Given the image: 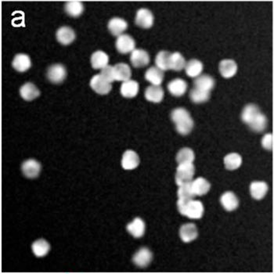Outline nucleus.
Instances as JSON below:
<instances>
[{
  "label": "nucleus",
  "instance_id": "f257e3e1",
  "mask_svg": "<svg viewBox=\"0 0 274 274\" xmlns=\"http://www.w3.org/2000/svg\"><path fill=\"white\" fill-rule=\"evenodd\" d=\"M171 118L176 124V130L183 136L188 135L194 126V120L190 117L187 110L183 108H178L172 111Z\"/></svg>",
  "mask_w": 274,
  "mask_h": 274
},
{
  "label": "nucleus",
  "instance_id": "f03ea898",
  "mask_svg": "<svg viewBox=\"0 0 274 274\" xmlns=\"http://www.w3.org/2000/svg\"><path fill=\"white\" fill-rule=\"evenodd\" d=\"M177 207L181 215L191 219H201L205 211L203 204L198 200L179 199Z\"/></svg>",
  "mask_w": 274,
  "mask_h": 274
},
{
  "label": "nucleus",
  "instance_id": "7ed1b4c3",
  "mask_svg": "<svg viewBox=\"0 0 274 274\" xmlns=\"http://www.w3.org/2000/svg\"><path fill=\"white\" fill-rule=\"evenodd\" d=\"M195 174V167L193 163H183L179 164L176 173V182L178 186L192 182Z\"/></svg>",
  "mask_w": 274,
  "mask_h": 274
},
{
  "label": "nucleus",
  "instance_id": "20e7f679",
  "mask_svg": "<svg viewBox=\"0 0 274 274\" xmlns=\"http://www.w3.org/2000/svg\"><path fill=\"white\" fill-rule=\"evenodd\" d=\"M67 77V70L61 64L51 65L47 70V78L51 82L59 84L65 80Z\"/></svg>",
  "mask_w": 274,
  "mask_h": 274
},
{
  "label": "nucleus",
  "instance_id": "39448f33",
  "mask_svg": "<svg viewBox=\"0 0 274 274\" xmlns=\"http://www.w3.org/2000/svg\"><path fill=\"white\" fill-rule=\"evenodd\" d=\"M115 46L117 50L122 54H127L136 49L135 40L130 35L125 34L117 37Z\"/></svg>",
  "mask_w": 274,
  "mask_h": 274
},
{
  "label": "nucleus",
  "instance_id": "423d86ee",
  "mask_svg": "<svg viewBox=\"0 0 274 274\" xmlns=\"http://www.w3.org/2000/svg\"><path fill=\"white\" fill-rule=\"evenodd\" d=\"M154 21H155L154 15L148 9L141 8L137 11L135 22L137 25L139 27L145 29L150 28L154 24Z\"/></svg>",
  "mask_w": 274,
  "mask_h": 274
},
{
  "label": "nucleus",
  "instance_id": "0eeeda50",
  "mask_svg": "<svg viewBox=\"0 0 274 274\" xmlns=\"http://www.w3.org/2000/svg\"><path fill=\"white\" fill-rule=\"evenodd\" d=\"M90 86L91 88L100 95H105L112 90V83L106 81L100 74H96L92 77L90 81Z\"/></svg>",
  "mask_w": 274,
  "mask_h": 274
},
{
  "label": "nucleus",
  "instance_id": "6e6552de",
  "mask_svg": "<svg viewBox=\"0 0 274 274\" xmlns=\"http://www.w3.org/2000/svg\"><path fill=\"white\" fill-rule=\"evenodd\" d=\"M41 164L35 159H28L23 161L22 165L23 174L28 179H35L41 172Z\"/></svg>",
  "mask_w": 274,
  "mask_h": 274
},
{
  "label": "nucleus",
  "instance_id": "1a4fd4ad",
  "mask_svg": "<svg viewBox=\"0 0 274 274\" xmlns=\"http://www.w3.org/2000/svg\"><path fill=\"white\" fill-rule=\"evenodd\" d=\"M153 254L151 250L147 248H141L136 254L133 255V262L136 266L141 268H144L150 265L152 261Z\"/></svg>",
  "mask_w": 274,
  "mask_h": 274
},
{
  "label": "nucleus",
  "instance_id": "9d476101",
  "mask_svg": "<svg viewBox=\"0 0 274 274\" xmlns=\"http://www.w3.org/2000/svg\"><path fill=\"white\" fill-rule=\"evenodd\" d=\"M130 61L133 67L139 68L149 65L150 56L147 51L142 49H136L132 52Z\"/></svg>",
  "mask_w": 274,
  "mask_h": 274
},
{
  "label": "nucleus",
  "instance_id": "9b49d317",
  "mask_svg": "<svg viewBox=\"0 0 274 274\" xmlns=\"http://www.w3.org/2000/svg\"><path fill=\"white\" fill-rule=\"evenodd\" d=\"M139 164V158L137 153L132 150L125 151L121 159V166L125 170H133Z\"/></svg>",
  "mask_w": 274,
  "mask_h": 274
},
{
  "label": "nucleus",
  "instance_id": "f8f14e48",
  "mask_svg": "<svg viewBox=\"0 0 274 274\" xmlns=\"http://www.w3.org/2000/svg\"><path fill=\"white\" fill-rule=\"evenodd\" d=\"M180 236L183 242H191L198 237V228L194 223H186L180 227Z\"/></svg>",
  "mask_w": 274,
  "mask_h": 274
},
{
  "label": "nucleus",
  "instance_id": "ddd939ff",
  "mask_svg": "<svg viewBox=\"0 0 274 274\" xmlns=\"http://www.w3.org/2000/svg\"><path fill=\"white\" fill-rule=\"evenodd\" d=\"M126 229L133 237L135 238H140L144 235L146 226L143 219L137 217L133 219L131 223L128 224Z\"/></svg>",
  "mask_w": 274,
  "mask_h": 274
},
{
  "label": "nucleus",
  "instance_id": "4468645a",
  "mask_svg": "<svg viewBox=\"0 0 274 274\" xmlns=\"http://www.w3.org/2000/svg\"><path fill=\"white\" fill-rule=\"evenodd\" d=\"M237 63L233 60L226 59L219 63V72L225 78H232L237 71Z\"/></svg>",
  "mask_w": 274,
  "mask_h": 274
},
{
  "label": "nucleus",
  "instance_id": "2eb2a0df",
  "mask_svg": "<svg viewBox=\"0 0 274 274\" xmlns=\"http://www.w3.org/2000/svg\"><path fill=\"white\" fill-rule=\"evenodd\" d=\"M56 37L62 45H69L75 39V32L71 27L64 26L57 30Z\"/></svg>",
  "mask_w": 274,
  "mask_h": 274
},
{
  "label": "nucleus",
  "instance_id": "dca6fc26",
  "mask_svg": "<svg viewBox=\"0 0 274 274\" xmlns=\"http://www.w3.org/2000/svg\"><path fill=\"white\" fill-rule=\"evenodd\" d=\"M220 203L224 209L228 211H232L238 207L239 200L234 193L227 191L222 194L220 197Z\"/></svg>",
  "mask_w": 274,
  "mask_h": 274
},
{
  "label": "nucleus",
  "instance_id": "f3484780",
  "mask_svg": "<svg viewBox=\"0 0 274 274\" xmlns=\"http://www.w3.org/2000/svg\"><path fill=\"white\" fill-rule=\"evenodd\" d=\"M260 113V110L258 106L253 104H248L243 109L241 119L244 123L249 126Z\"/></svg>",
  "mask_w": 274,
  "mask_h": 274
},
{
  "label": "nucleus",
  "instance_id": "a211bd4d",
  "mask_svg": "<svg viewBox=\"0 0 274 274\" xmlns=\"http://www.w3.org/2000/svg\"><path fill=\"white\" fill-rule=\"evenodd\" d=\"M12 66L18 72H24L31 68V61L28 55L19 53L14 57Z\"/></svg>",
  "mask_w": 274,
  "mask_h": 274
},
{
  "label": "nucleus",
  "instance_id": "6ab92c4d",
  "mask_svg": "<svg viewBox=\"0 0 274 274\" xmlns=\"http://www.w3.org/2000/svg\"><path fill=\"white\" fill-rule=\"evenodd\" d=\"M192 191L196 196H204L211 189V184L203 177H198L190 183Z\"/></svg>",
  "mask_w": 274,
  "mask_h": 274
},
{
  "label": "nucleus",
  "instance_id": "aec40b11",
  "mask_svg": "<svg viewBox=\"0 0 274 274\" xmlns=\"http://www.w3.org/2000/svg\"><path fill=\"white\" fill-rule=\"evenodd\" d=\"M268 190V184L264 181H254L251 183V196L254 199L261 200L264 198Z\"/></svg>",
  "mask_w": 274,
  "mask_h": 274
},
{
  "label": "nucleus",
  "instance_id": "412c9836",
  "mask_svg": "<svg viewBox=\"0 0 274 274\" xmlns=\"http://www.w3.org/2000/svg\"><path fill=\"white\" fill-rule=\"evenodd\" d=\"M108 30L114 36L123 35L124 31L127 29L128 23L125 20L120 18H113L108 22Z\"/></svg>",
  "mask_w": 274,
  "mask_h": 274
},
{
  "label": "nucleus",
  "instance_id": "4be33fe9",
  "mask_svg": "<svg viewBox=\"0 0 274 274\" xmlns=\"http://www.w3.org/2000/svg\"><path fill=\"white\" fill-rule=\"evenodd\" d=\"M20 94L23 100L31 101L39 97L40 95V91L37 88V86L31 82H27L20 89Z\"/></svg>",
  "mask_w": 274,
  "mask_h": 274
},
{
  "label": "nucleus",
  "instance_id": "5701e85b",
  "mask_svg": "<svg viewBox=\"0 0 274 274\" xmlns=\"http://www.w3.org/2000/svg\"><path fill=\"white\" fill-rule=\"evenodd\" d=\"M168 90L173 96H183L187 90V83L183 79L176 78L171 81L168 84Z\"/></svg>",
  "mask_w": 274,
  "mask_h": 274
},
{
  "label": "nucleus",
  "instance_id": "b1692460",
  "mask_svg": "<svg viewBox=\"0 0 274 274\" xmlns=\"http://www.w3.org/2000/svg\"><path fill=\"white\" fill-rule=\"evenodd\" d=\"M114 72L115 80L126 82L130 80L132 75V70L130 67L125 63H119L114 66Z\"/></svg>",
  "mask_w": 274,
  "mask_h": 274
},
{
  "label": "nucleus",
  "instance_id": "393cba45",
  "mask_svg": "<svg viewBox=\"0 0 274 274\" xmlns=\"http://www.w3.org/2000/svg\"><path fill=\"white\" fill-rule=\"evenodd\" d=\"M145 78L153 86H160L164 79V72L157 67H151L145 73Z\"/></svg>",
  "mask_w": 274,
  "mask_h": 274
},
{
  "label": "nucleus",
  "instance_id": "a878e982",
  "mask_svg": "<svg viewBox=\"0 0 274 274\" xmlns=\"http://www.w3.org/2000/svg\"><path fill=\"white\" fill-rule=\"evenodd\" d=\"M145 97L148 101L160 103L164 97V90L159 86H148L145 90Z\"/></svg>",
  "mask_w": 274,
  "mask_h": 274
},
{
  "label": "nucleus",
  "instance_id": "bb28decb",
  "mask_svg": "<svg viewBox=\"0 0 274 274\" xmlns=\"http://www.w3.org/2000/svg\"><path fill=\"white\" fill-rule=\"evenodd\" d=\"M109 57L104 51L98 50L92 53L91 57V65L94 69H103L108 66Z\"/></svg>",
  "mask_w": 274,
  "mask_h": 274
},
{
  "label": "nucleus",
  "instance_id": "cd10ccee",
  "mask_svg": "<svg viewBox=\"0 0 274 274\" xmlns=\"http://www.w3.org/2000/svg\"><path fill=\"white\" fill-rule=\"evenodd\" d=\"M120 91L124 97H135L139 92V83L134 80H128L124 82L121 85Z\"/></svg>",
  "mask_w": 274,
  "mask_h": 274
},
{
  "label": "nucleus",
  "instance_id": "c85d7f7f",
  "mask_svg": "<svg viewBox=\"0 0 274 274\" xmlns=\"http://www.w3.org/2000/svg\"><path fill=\"white\" fill-rule=\"evenodd\" d=\"M194 86L196 89H198V90L210 92L215 86V80L210 75L203 74L196 78L194 80Z\"/></svg>",
  "mask_w": 274,
  "mask_h": 274
},
{
  "label": "nucleus",
  "instance_id": "c756f323",
  "mask_svg": "<svg viewBox=\"0 0 274 274\" xmlns=\"http://www.w3.org/2000/svg\"><path fill=\"white\" fill-rule=\"evenodd\" d=\"M31 249L34 254L38 258H42L46 255L50 250V245L44 239H39L31 245Z\"/></svg>",
  "mask_w": 274,
  "mask_h": 274
},
{
  "label": "nucleus",
  "instance_id": "7c9ffc66",
  "mask_svg": "<svg viewBox=\"0 0 274 274\" xmlns=\"http://www.w3.org/2000/svg\"><path fill=\"white\" fill-rule=\"evenodd\" d=\"M203 68L202 61H198L197 59H192L190 61H188L185 69L188 76L190 78H196L202 74Z\"/></svg>",
  "mask_w": 274,
  "mask_h": 274
},
{
  "label": "nucleus",
  "instance_id": "2f4dec72",
  "mask_svg": "<svg viewBox=\"0 0 274 274\" xmlns=\"http://www.w3.org/2000/svg\"><path fill=\"white\" fill-rule=\"evenodd\" d=\"M242 158L237 153H230L224 158V164L228 170H236L241 167Z\"/></svg>",
  "mask_w": 274,
  "mask_h": 274
},
{
  "label": "nucleus",
  "instance_id": "473e14b6",
  "mask_svg": "<svg viewBox=\"0 0 274 274\" xmlns=\"http://www.w3.org/2000/svg\"><path fill=\"white\" fill-rule=\"evenodd\" d=\"M172 53L168 51H160L157 54L155 58V64L157 68L161 70H167L170 69V60Z\"/></svg>",
  "mask_w": 274,
  "mask_h": 274
},
{
  "label": "nucleus",
  "instance_id": "72a5a7b5",
  "mask_svg": "<svg viewBox=\"0 0 274 274\" xmlns=\"http://www.w3.org/2000/svg\"><path fill=\"white\" fill-rule=\"evenodd\" d=\"M84 6L80 1H69L65 4V11L72 18H78L83 13Z\"/></svg>",
  "mask_w": 274,
  "mask_h": 274
},
{
  "label": "nucleus",
  "instance_id": "f704fd0d",
  "mask_svg": "<svg viewBox=\"0 0 274 274\" xmlns=\"http://www.w3.org/2000/svg\"><path fill=\"white\" fill-rule=\"evenodd\" d=\"M195 159V155L192 149L184 147L179 151L176 155V161L179 164L183 163H193Z\"/></svg>",
  "mask_w": 274,
  "mask_h": 274
},
{
  "label": "nucleus",
  "instance_id": "c9c22d12",
  "mask_svg": "<svg viewBox=\"0 0 274 274\" xmlns=\"http://www.w3.org/2000/svg\"><path fill=\"white\" fill-rule=\"evenodd\" d=\"M186 60L181 53L179 52L172 53L170 60V69L180 71L185 68L186 67Z\"/></svg>",
  "mask_w": 274,
  "mask_h": 274
},
{
  "label": "nucleus",
  "instance_id": "e433bc0d",
  "mask_svg": "<svg viewBox=\"0 0 274 274\" xmlns=\"http://www.w3.org/2000/svg\"><path fill=\"white\" fill-rule=\"evenodd\" d=\"M190 97L194 104H202L209 100L210 92L194 88L190 91Z\"/></svg>",
  "mask_w": 274,
  "mask_h": 274
},
{
  "label": "nucleus",
  "instance_id": "4c0bfd02",
  "mask_svg": "<svg viewBox=\"0 0 274 274\" xmlns=\"http://www.w3.org/2000/svg\"><path fill=\"white\" fill-rule=\"evenodd\" d=\"M267 117L262 113L259 114L258 117L249 125L250 129L255 133H262L267 127Z\"/></svg>",
  "mask_w": 274,
  "mask_h": 274
},
{
  "label": "nucleus",
  "instance_id": "58836bf2",
  "mask_svg": "<svg viewBox=\"0 0 274 274\" xmlns=\"http://www.w3.org/2000/svg\"><path fill=\"white\" fill-rule=\"evenodd\" d=\"M190 183L180 186L178 192H177L179 199H193L195 197L194 193L192 191Z\"/></svg>",
  "mask_w": 274,
  "mask_h": 274
},
{
  "label": "nucleus",
  "instance_id": "ea45409f",
  "mask_svg": "<svg viewBox=\"0 0 274 274\" xmlns=\"http://www.w3.org/2000/svg\"><path fill=\"white\" fill-rule=\"evenodd\" d=\"M100 74L106 81H108L110 83H112V82L115 80L114 72V67L108 65L104 68L102 69Z\"/></svg>",
  "mask_w": 274,
  "mask_h": 274
},
{
  "label": "nucleus",
  "instance_id": "a19ab883",
  "mask_svg": "<svg viewBox=\"0 0 274 274\" xmlns=\"http://www.w3.org/2000/svg\"><path fill=\"white\" fill-rule=\"evenodd\" d=\"M262 146L267 151H272L274 148V136L272 133H267L262 137Z\"/></svg>",
  "mask_w": 274,
  "mask_h": 274
}]
</instances>
